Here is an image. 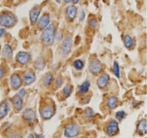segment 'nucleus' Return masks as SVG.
Masks as SVG:
<instances>
[{
    "instance_id": "393cba45",
    "label": "nucleus",
    "mask_w": 147,
    "mask_h": 138,
    "mask_svg": "<svg viewBox=\"0 0 147 138\" xmlns=\"http://www.w3.org/2000/svg\"><path fill=\"white\" fill-rule=\"evenodd\" d=\"M72 92H73V87L71 85H70V84H67L63 90V97L65 98H67V97H70L72 94Z\"/></svg>"
},
{
    "instance_id": "f257e3e1",
    "label": "nucleus",
    "mask_w": 147,
    "mask_h": 138,
    "mask_svg": "<svg viewBox=\"0 0 147 138\" xmlns=\"http://www.w3.org/2000/svg\"><path fill=\"white\" fill-rule=\"evenodd\" d=\"M55 28L54 24H50L45 29H44L40 36L42 43L45 46H50L54 43Z\"/></svg>"
},
{
    "instance_id": "0eeeda50",
    "label": "nucleus",
    "mask_w": 147,
    "mask_h": 138,
    "mask_svg": "<svg viewBox=\"0 0 147 138\" xmlns=\"http://www.w3.org/2000/svg\"><path fill=\"white\" fill-rule=\"evenodd\" d=\"M30 60H31V55L27 52L21 51L17 53L16 56V61L21 65H26L30 62Z\"/></svg>"
},
{
    "instance_id": "dca6fc26",
    "label": "nucleus",
    "mask_w": 147,
    "mask_h": 138,
    "mask_svg": "<svg viewBox=\"0 0 147 138\" xmlns=\"http://www.w3.org/2000/svg\"><path fill=\"white\" fill-rule=\"evenodd\" d=\"M2 56L7 60H11L13 57V50L11 45L6 44L2 49Z\"/></svg>"
},
{
    "instance_id": "6e6552de",
    "label": "nucleus",
    "mask_w": 147,
    "mask_h": 138,
    "mask_svg": "<svg viewBox=\"0 0 147 138\" xmlns=\"http://www.w3.org/2000/svg\"><path fill=\"white\" fill-rule=\"evenodd\" d=\"M119 130V123L116 120H112L108 124L106 127V133L109 136H114L118 133Z\"/></svg>"
},
{
    "instance_id": "20e7f679",
    "label": "nucleus",
    "mask_w": 147,
    "mask_h": 138,
    "mask_svg": "<svg viewBox=\"0 0 147 138\" xmlns=\"http://www.w3.org/2000/svg\"><path fill=\"white\" fill-rule=\"evenodd\" d=\"M80 133V127L76 124H70L65 128L64 135L67 138H75Z\"/></svg>"
},
{
    "instance_id": "4be33fe9",
    "label": "nucleus",
    "mask_w": 147,
    "mask_h": 138,
    "mask_svg": "<svg viewBox=\"0 0 147 138\" xmlns=\"http://www.w3.org/2000/svg\"><path fill=\"white\" fill-rule=\"evenodd\" d=\"M90 87V82L88 80H86L83 83H82V84H80V86L79 87L78 92L80 94H85L88 92L89 88Z\"/></svg>"
},
{
    "instance_id": "7ed1b4c3",
    "label": "nucleus",
    "mask_w": 147,
    "mask_h": 138,
    "mask_svg": "<svg viewBox=\"0 0 147 138\" xmlns=\"http://www.w3.org/2000/svg\"><path fill=\"white\" fill-rule=\"evenodd\" d=\"M55 110L51 103H45L40 109V116L43 120H50L54 116Z\"/></svg>"
},
{
    "instance_id": "79ce46f5",
    "label": "nucleus",
    "mask_w": 147,
    "mask_h": 138,
    "mask_svg": "<svg viewBox=\"0 0 147 138\" xmlns=\"http://www.w3.org/2000/svg\"><path fill=\"white\" fill-rule=\"evenodd\" d=\"M70 1H71V0H64L65 3H66V4H68Z\"/></svg>"
},
{
    "instance_id": "c756f323",
    "label": "nucleus",
    "mask_w": 147,
    "mask_h": 138,
    "mask_svg": "<svg viewBox=\"0 0 147 138\" xmlns=\"http://www.w3.org/2000/svg\"><path fill=\"white\" fill-rule=\"evenodd\" d=\"M88 25L90 28L96 29V27H97V25H98L97 20H96L95 18L90 19L88 21Z\"/></svg>"
},
{
    "instance_id": "a211bd4d",
    "label": "nucleus",
    "mask_w": 147,
    "mask_h": 138,
    "mask_svg": "<svg viewBox=\"0 0 147 138\" xmlns=\"http://www.w3.org/2000/svg\"><path fill=\"white\" fill-rule=\"evenodd\" d=\"M12 103L14 109L17 111H21L23 108V100L19 96L15 95L12 98Z\"/></svg>"
},
{
    "instance_id": "5701e85b",
    "label": "nucleus",
    "mask_w": 147,
    "mask_h": 138,
    "mask_svg": "<svg viewBox=\"0 0 147 138\" xmlns=\"http://www.w3.org/2000/svg\"><path fill=\"white\" fill-rule=\"evenodd\" d=\"M123 42H124V45L126 48H132L134 47L135 43L134 40L132 38L131 36L126 34L123 37Z\"/></svg>"
},
{
    "instance_id": "9b49d317",
    "label": "nucleus",
    "mask_w": 147,
    "mask_h": 138,
    "mask_svg": "<svg viewBox=\"0 0 147 138\" xmlns=\"http://www.w3.org/2000/svg\"><path fill=\"white\" fill-rule=\"evenodd\" d=\"M10 84L11 87L14 90H18L22 84V80L21 76L17 73H14L11 76V80H10Z\"/></svg>"
},
{
    "instance_id": "f8f14e48",
    "label": "nucleus",
    "mask_w": 147,
    "mask_h": 138,
    "mask_svg": "<svg viewBox=\"0 0 147 138\" xmlns=\"http://www.w3.org/2000/svg\"><path fill=\"white\" fill-rule=\"evenodd\" d=\"M10 111V103L8 100H4L0 103V120L4 118Z\"/></svg>"
},
{
    "instance_id": "aec40b11",
    "label": "nucleus",
    "mask_w": 147,
    "mask_h": 138,
    "mask_svg": "<svg viewBox=\"0 0 147 138\" xmlns=\"http://www.w3.org/2000/svg\"><path fill=\"white\" fill-rule=\"evenodd\" d=\"M137 131L141 135H144L146 134V120L144 118L139 121L137 125Z\"/></svg>"
},
{
    "instance_id": "58836bf2",
    "label": "nucleus",
    "mask_w": 147,
    "mask_h": 138,
    "mask_svg": "<svg viewBox=\"0 0 147 138\" xmlns=\"http://www.w3.org/2000/svg\"><path fill=\"white\" fill-rule=\"evenodd\" d=\"M44 137V135H43L42 134H39V135H36V137L34 138H43Z\"/></svg>"
},
{
    "instance_id": "cd10ccee",
    "label": "nucleus",
    "mask_w": 147,
    "mask_h": 138,
    "mask_svg": "<svg viewBox=\"0 0 147 138\" xmlns=\"http://www.w3.org/2000/svg\"><path fill=\"white\" fill-rule=\"evenodd\" d=\"M126 113L123 110H120V111H118L116 114V119L119 121L123 120L124 118H126Z\"/></svg>"
},
{
    "instance_id": "ddd939ff",
    "label": "nucleus",
    "mask_w": 147,
    "mask_h": 138,
    "mask_svg": "<svg viewBox=\"0 0 147 138\" xmlns=\"http://www.w3.org/2000/svg\"><path fill=\"white\" fill-rule=\"evenodd\" d=\"M36 76L34 72L27 71L23 74V82L25 85H30L35 81Z\"/></svg>"
},
{
    "instance_id": "f704fd0d",
    "label": "nucleus",
    "mask_w": 147,
    "mask_h": 138,
    "mask_svg": "<svg viewBox=\"0 0 147 138\" xmlns=\"http://www.w3.org/2000/svg\"><path fill=\"white\" fill-rule=\"evenodd\" d=\"M8 138H22V136L18 133H13L9 135Z\"/></svg>"
},
{
    "instance_id": "72a5a7b5",
    "label": "nucleus",
    "mask_w": 147,
    "mask_h": 138,
    "mask_svg": "<svg viewBox=\"0 0 147 138\" xmlns=\"http://www.w3.org/2000/svg\"><path fill=\"white\" fill-rule=\"evenodd\" d=\"M5 75V69L3 66H0V80L4 77Z\"/></svg>"
},
{
    "instance_id": "a19ab883",
    "label": "nucleus",
    "mask_w": 147,
    "mask_h": 138,
    "mask_svg": "<svg viewBox=\"0 0 147 138\" xmlns=\"http://www.w3.org/2000/svg\"><path fill=\"white\" fill-rule=\"evenodd\" d=\"M72 1H73V4H78V3L79 2V0H72Z\"/></svg>"
},
{
    "instance_id": "c9c22d12",
    "label": "nucleus",
    "mask_w": 147,
    "mask_h": 138,
    "mask_svg": "<svg viewBox=\"0 0 147 138\" xmlns=\"http://www.w3.org/2000/svg\"><path fill=\"white\" fill-rule=\"evenodd\" d=\"M86 18V13H85L84 11H82V12L80 13V17H79V19H80V21H83V20Z\"/></svg>"
},
{
    "instance_id": "c03bdc74",
    "label": "nucleus",
    "mask_w": 147,
    "mask_h": 138,
    "mask_svg": "<svg viewBox=\"0 0 147 138\" xmlns=\"http://www.w3.org/2000/svg\"><path fill=\"white\" fill-rule=\"evenodd\" d=\"M78 138H86V137H78Z\"/></svg>"
},
{
    "instance_id": "4c0bfd02",
    "label": "nucleus",
    "mask_w": 147,
    "mask_h": 138,
    "mask_svg": "<svg viewBox=\"0 0 147 138\" xmlns=\"http://www.w3.org/2000/svg\"><path fill=\"white\" fill-rule=\"evenodd\" d=\"M89 101H90V97H89L88 96H86V97H85V98L83 100V102L85 103V104H86V103H88Z\"/></svg>"
},
{
    "instance_id": "4468645a",
    "label": "nucleus",
    "mask_w": 147,
    "mask_h": 138,
    "mask_svg": "<svg viewBox=\"0 0 147 138\" xmlns=\"http://www.w3.org/2000/svg\"><path fill=\"white\" fill-rule=\"evenodd\" d=\"M50 16H49L48 14H44V15L42 16V17L39 19L38 21H37V27H38V28L40 29L43 30L50 24Z\"/></svg>"
},
{
    "instance_id": "7c9ffc66",
    "label": "nucleus",
    "mask_w": 147,
    "mask_h": 138,
    "mask_svg": "<svg viewBox=\"0 0 147 138\" xmlns=\"http://www.w3.org/2000/svg\"><path fill=\"white\" fill-rule=\"evenodd\" d=\"M26 94H27V92H26L25 89L24 88H22L20 89V90L18 91V92H17V96H19V97H20L21 99H24V97H25Z\"/></svg>"
},
{
    "instance_id": "49530a36",
    "label": "nucleus",
    "mask_w": 147,
    "mask_h": 138,
    "mask_svg": "<svg viewBox=\"0 0 147 138\" xmlns=\"http://www.w3.org/2000/svg\"><path fill=\"white\" fill-rule=\"evenodd\" d=\"M0 54H1V52H0Z\"/></svg>"
},
{
    "instance_id": "6ab92c4d",
    "label": "nucleus",
    "mask_w": 147,
    "mask_h": 138,
    "mask_svg": "<svg viewBox=\"0 0 147 138\" xmlns=\"http://www.w3.org/2000/svg\"><path fill=\"white\" fill-rule=\"evenodd\" d=\"M78 9L77 7L75 6H69L67 9H66V14H67V17L70 19V20H74L76 19V16H77Z\"/></svg>"
},
{
    "instance_id": "f3484780",
    "label": "nucleus",
    "mask_w": 147,
    "mask_h": 138,
    "mask_svg": "<svg viewBox=\"0 0 147 138\" xmlns=\"http://www.w3.org/2000/svg\"><path fill=\"white\" fill-rule=\"evenodd\" d=\"M106 105L110 110H114L119 105V99L116 96H110L107 99Z\"/></svg>"
},
{
    "instance_id": "2f4dec72",
    "label": "nucleus",
    "mask_w": 147,
    "mask_h": 138,
    "mask_svg": "<svg viewBox=\"0 0 147 138\" xmlns=\"http://www.w3.org/2000/svg\"><path fill=\"white\" fill-rule=\"evenodd\" d=\"M55 39L56 41L60 42L61 40H63V35L62 31H57V33H55Z\"/></svg>"
},
{
    "instance_id": "c85d7f7f",
    "label": "nucleus",
    "mask_w": 147,
    "mask_h": 138,
    "mask_svg": "<svg viewBox=\"0 0 147 138\" xmlns=\"http://www.w3.org/2000/svg\"><path fill=\"white\" fill-rule=\"evenodd\" d=\"M85 115L88 119H92L95 115V113L91 108H87L85 111Z\"/></svg>"
},
{
    "instance_id": "412c9836",
    "label": "nucleus",
    "mask_w": 147,
    "mask_h": 138,
    "mask_svg": "<svg viewBox=\"0 0 147 138\" xmlns=\"http://www.w3.org/2000/svg\"><path fill=\"white\" fill-rule=\"evenodd\" d=\"M46 66V62L45 59L42 57H39L38 58H37V60L34 62V67L37 69V70H40L42 71L45 69Z\"/></svg>"
},
{
    "instance_id": "e433bc0d",
    "label": "nucleus",
    "mask_w": 147,
    "mask_h": 138,
    "mask_svg": "<svg viewBox=\"0 0 147 138\" xmlns=\"http://www.w3.org/2000/svg\"><path fill=\"white\" fill-rule=\"evenodd\" d=\"M7 34V30L4 28H1L0 29V37H4L5 34Z\"/></svg>"
},
{
    "instance_id": "a18cd8bd",
    "label": "nucleus",
    "mask_w": 147,
    "mask_h": 138,
    "mask_svg": "<svg viewBox=\"0 0 147 138\" xmlns=\"http://www.w3.org/2000/svg\"><path fill=\"white\" fill-rule=\"evenodd\" d=\"M96 1H98V0H96Z\"/></svg>"
},
{
    "instance_id": "9d476101",
    "label": "nucleus",
    "mask_w": 147,
    "mask_h": 138,
    "mask_svg": "<svg viewBox=\"0 0 147 138\" xmlns=\"http://www.w3.org/2000/svg\"><path fill=\"white\" fill-rule=\"evenodd\" d=\"M40 12H41V7L40 6L36 5L32 8L30 11V19L32 24H34L37 22L40 17Z\"/></svg>"
},
{
    "instance_id": "37998d69",
    "label": "nucleus",
    "mask_w": 147,
    "mask_h": 138,
    "mask_svg": "<svg viewBox=\"0 0 147 138\" xmlns=\"http://www.w3.org/2000/svg\"><path fill=\"white\" fill-rule=\"evenodd\" d=\"M55 1H57V3H60V0H55Z\"/></svg>"
},
{
    "instance_id": "423d86ee",
    "label": "nucleus",
    "mask_w": 147,
    "mask_h": 138,
    "mask_svg": "<svg viewBox=\"0 0 147 138\" xmlns=\"http://www.w3.org/2000/svg\"><path fill=\"white\" fill-rule=\"evenodd\" d=\"M72 47H73L72 37L70 36H67L63 40V43L61 44V54L63 57H67V55L71 52Z\"/></svg>"
},
{
    "instance_id": "a878e982",
    "label": "nucleus",
    "mask_w": 147,
    "mask_h": 138,
    "mask_svg": "<svg viewBox=\"0 0 147 138\" xmlns=\"http://www.w3.org/2000/svg\"><path fill=\"white\" fill-rule=\"evenodd\" d=\"M73 67L78 71H80V70H83V68L84 67V62H83V60H80V59L76 60L73 62Z\"/></svg>"
},
{
    "instance_id": "473e14b6",
    "label": "nucleus",
    "mask_w": 147,
    "mask_h": 138,
    "mask_svg": "<svg viewBox=\"0 0 147 138\" xmlns=\"http://www.w3.org/2000/svg\"><path fill=\"white\" fill-rule=\"evenodd\" d=\"M55 86L57 87H60L62 84H63V79L60 78V77H57L55 80Z\"/></svg>"
},
{
    "instance_id": "39448f33",
    "label": "nucleus",
    "mask_w": 147,
    "mask_h": 138,
    "mask_svg": "<svg viewBox=\"0 0 147 138\" xmlns=\"http://www.w3.org/2000/svg\"><path fill=\"white\" fill-rule=\"evenodd\" d=\"M88 70L93 74H100L102 71V64L100 60L96 57L92 58L89 62Z\"/></svg>"
},
{
    "instance_id": "f03ea898",
    "label": "nucleus",
    "mask_w": 147,
    "mask_h": 138,
    "mask_svg": "<svg viewBox=\"0 0 147 138\" xmlns=\"http://www.w3.org/2000/svg\"><path fill=\"white\" fill-rule=\"evenodd\" d=\"M17 22L16 17L11 12H3L0 14V26L4 27H13Z\"/></svg>"
},
{
    "instance_id": "1a4fd4ad",
    "label": "nucleus",
    "mask_w": 147,
    "mask_h": 138,
    "mask_svg": "<svg viewBox=\"0 0 147 138\" xmlns=\"http://www.w3.org/2000/svg\"><path fill=\"white\" fill-rule=\"evenodd\" d=\"M22 118L25 120L27 123H32L36 119V113L34 110L32 108H26L23 111Z\"/></svg>"
},
{
    "instance_id": "2eb2a0df",
    "label": "nucleus",
    "mask_w": 147,
    "mask_h": 138,
    "mask_svg": "<svg viewBox=\"0 0 147 138\" xmlns=\"http://www.w3.org/2000/svg\"><path fill=\"white\" fill-rule=\"evenodd\" d=\"M110 80V77L109 74H104L100 75L97 80V85L99 89H104L108 85Z\"/></svg>"
},
{
    "instance_id": "ea45409f",
    "label": "nucleus",
    "mask_w": 147,
    "mask_h": 138,
    "mask_svg": "<svg viewBox=\"0 0 147 138\" xmlns=\"http://www.w3.org/2000/svg\"><path fill=\"white\" fill-rule=\"evenodd\" d=\"M26 138H34V135L33 134H30Z\"/></svg>"
},
{
    "instance_id": "b1692460",
    "label": "nucleus",
    "mask_w": 147,
    "mask_h": 138,
    "mask_svg": "<svg viewBox=\"0 0 147 138\" xmlns=\"http://www.w3.org/2000/svg\"><path fill=\"white\" fill-rule=\"evenodd\" d=\"M53 80V75L52 73L47 72V74L45 75L44 80H43V84L46 87H48L52 84Z\"/></svg>"
},
{
    "instance_id": "bb28decb",
    "label": "nucleus",
    "mask_w": 147,
    "mask_h": 138,
    "mask_svg": "<svg viewBox=\"0 0 147 138\" xmlns=\"http://www.w3.org/2000/svg\"><path fill=\"white\" fill-rule=\"evenodd\" d=\"M113 71L114 73L115 76H116L117 78H120L121 77V73H120V67H119V63H117V62H114L113 66Z\"/></svg>"
}]
</instances>
